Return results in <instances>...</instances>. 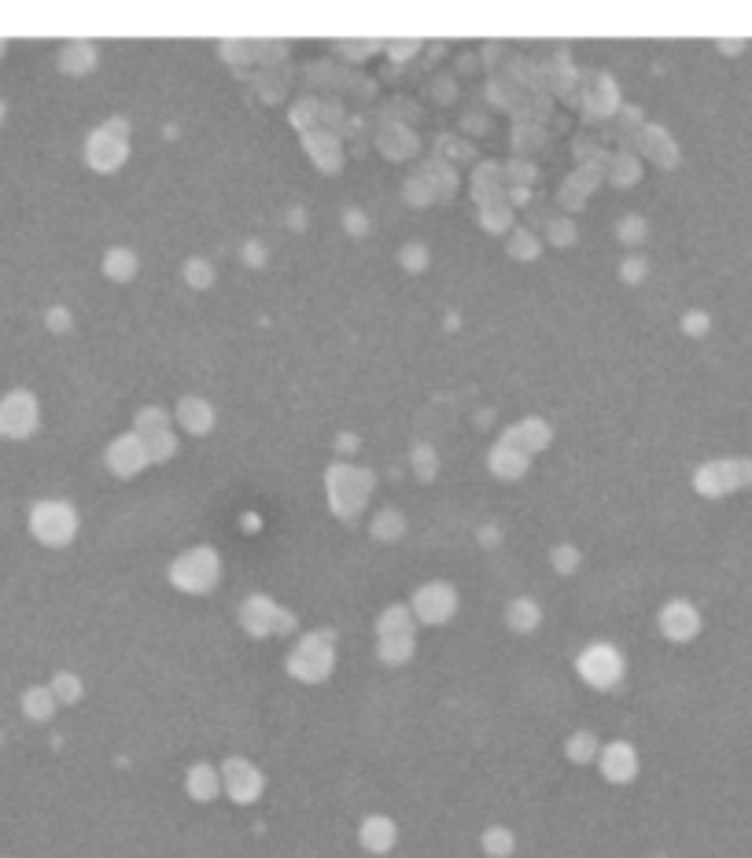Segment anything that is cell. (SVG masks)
<instances>
[{
  "instance_id": "cell-24",
  "label": "cell",
  "mask_w": 752,
  "mask_h": 858,
  "mask_svg": "<svg viewBox=\"0 0 752 858\" xmlns=\"http://www.w3.org/2000/svg\"><path fill=\"white\" fill-rule=\"evenodd\" d=\"M380 638H417V619L410 604H387L377 615V641Z\"/></svg>"
},
{
  "instance_id": "cell-6",
  "label": "cell",
  "mask_w": 752,
  "mask_h": 858,
  "mask_svg": "<svg viewBox=\"0 0 752 858\" xmlns=\"http://www.w3.org/2000/svg\"><path fill=\"white\" fill-rule=\"evenodd\" d=\"M752 487V457H716L693 472V490L709 501L730 498V494Z\"/></svg>"
},
{
  "instance_id": "cell-30",
  "label": "cell",
  "mask_w": 752,
  "mask_h": 858,
  "mask_svg": "<svg viewBox=\"0 0 752 858\" xmlns=\"http://www.w3.org/2000/svg\"><path fill=\"white\" fill-rule=\"evenodd\" d=\"M564 755H569V763H575V767H590V763H598V755H601L598 733L575 730L569 741H564Z\"/></svg>"
},
{
  "instance_id": "cell-50",
  "label": "cell",
  "mask_w": 752,
  "mask_h": 858,
  "mask_svg": "<svg viewBox=\"0 0 752 858\" xmlns=\"http://www.w3.org/2000/svg\"><path fill=\"white\" fill-rule=\"evenodd\" d=\"M4 52H8V41H0V55H4Z\"/></svg>"
},
{
  "instance_id": "cell-28",
  "label": "cell",
  "mask_w": 752,
  "mask_h": 858,
  "mask_svg": "<svg viewBox=\"0 0 752 858\" xmlns=\"http://www.w3.org/2000/svg\"><path fill=\"white\" fill-rule=\"evenodd\" d=\"M18 704H23V715L30 718V722H52V715L60 712V704H55L49 686H30Z\"/></svg>"
},
{
  "instance_id": "cell-47",
  "label": "cell",
  "mask_w": 752,
  "mask_h": 858,
  "mask_svg": "<svg viewBox=\"0 0 752 858\" xmlns=\"http://www.w3.org/2000/svg\"><path fill=\"white\" fill-rule=\"evenodd\" d=\"M343 229H347L350 236H366V232H369V218L358 207H347V210H343Z\"/></svg>"
},
{
  "instance_id": "cell-29",
  "label": "cell",
  "mask_w": 752,
  "mask_h": 858,
  "mask_svg": "<svg viewBox=\"0 0 752 858\" xmlns=\"http://www.w3.org/2000/svg\"><path fill=\"white\" fill-rule=\"evenodd\" d=\"M369 535L377 538V542H384V546H392L398 542V538L406 535V512H398V509H377V516L369 520Z\"/></svg>"
},
{
  "instance_id": "cell-11",
  "label": "cell",
  "mask_w": 752,
  "mask_h": 858,
  "mask_svg": "<svg viewBox=\"0 0 752 858\" xmlns=\"http://www.w3.org/2000/svg\"><path fill=\"white\" fill-rule=\"evenodd\" d=\"M218 770H221V796H229L237 807H251L263 799L266 773L247 755H229V759H221Z\"/></svg>"
},
{
  "instance_id": "cell-42",
  "label": "cell",
  "mask_w": 752,
  "mask_h": 858,
  "mask_svg": "<svg viewBox=\"0 0 752 858\" xmlns=\"http://www.w3.org/2000/svg\"><path fill=\"white\" fill-rule=\"evenodd\" d=\"M398 266H403L406 273H424V269L432 266L429 244H406V247H398Z\"/></svg>"
},
{
  "instance_id": "cell-14",
  "label": "cell",
  "mask_w": 752,
  "mask_h": 858,
  "mask_svg": "<svg viewBox=\"0 0 752 858\" xmlns=\"http://www.w3.org/2000/svg\"><path fill=\"white\" fill-rule=\"evenodd\" d=\"M594 767L601 770V778L609 781V785H630V781L638 778V748L630 741H609L601 744V755Z\"/></svg>"
},
{
  "instance_id": "cell-46",
  "label": "cell",
  "mask_w": 752,
  "mask_h": 858,
  "mask_svg": "<svg viewBox=\"0 0 752 858\" xmlns=\"http://www.w3.org/2000/svg\"><path fill=\"white\" fill-rule=\"evenodd\" d=\"M240 258H244L247 269H263L266 258H269V247L263 244V240H247V244L240 247Z\"/></svg>"
},
{
  "instance_id": "cell-26",
  "label": "cell",
  "mask_w": 752,
  "mask_h": 858,
  "mask_svg": "<svg viewBox=\"0 0 752 858\" xmlns=\"http://www.w3.org/2000/svg\"><path fill=\"white\" fill-rule=\"evenodd\" d=\"M609 181L616 184V189H630V184L642 181V155L630 152V148H620V152L609 158Z\"/></svg>"
},
{
  "instance_id": "cell-41",
  "label": "cell",
  "mask_w": 752,
  "mask_h": 858,
  "mask_svg": "<svg viewBox=\"0 0 752 858\" xmlns=\"http://www.w3.org/2000/svg\"><path fill=\"white\" fill-rule=\"evenodd\" d=\"M579 564H583V553L572 542H561V546L550 549V567L557 575H575L579 572Z\"/></svg>"
},
{
  "instance_id": "cell-31",
  "label": "cell",
  "mask_w": 752,
  "mask_h": 858,
  "mask_svg": "<svg viewBox=\"0 0 752 858\" xmlns=\"http://www.w3.org/2000/svg\"><path fill=\"white\" fill-rule=\"evenodd\" d=\"M403 200L410 203V207H429V203L439 200V192H435V181H432L429 166H421V170H413L410 177H406Z\"/></svg>"
},
{
  "instance_id": "cell-22",
  "label": "cell",
  "mask_w": 752,
  "mask_h": 858,
  "mask_svg": "<svg viewBox=\"0 0 752 858\" xmlns=\"http://www.w3.org/2000/svg\"><path fill=\"white\" fill-rule=\"evenodd\" d=\"M598 181H601V170L598 166H579L572 177H564V184H561V207L564 210H579V207H587V200H590V192L598 189Z\"/></svg>"
},
{
  "instance_id": "cell-20",
  "label": "cell",
  "mask_w": 752,
  "mask_h": 858,
  "mask_svg": "<svg viewBox=\"0 0 752 858\" xmlns=\"http://www.w3.org/2000/svg\"><path fill=\"white\" fill-rule=\"evenodd\" d=\"M97 63H100V49L92 41H67L55 52V67L67 74V78H86V74L97 71Z\"/></svg>"
},
{
  "instance_id": "cell-32",
  "label": "cell",
  "mask_w": 752,
  "mask_h": 858,
  "mask_svg": "<svg viewBox=\"0 0 752 858\" xmlns=\"http://www.w3.org/2000/svg\"><path fill=\"white\" fill-rule=\"evenodd\" d=\"M181 281L184 287H192V292H211L218 281V269L211 258L192 255V258H184V266H181Z\"/></svg>"
},
{
  "instance_id": "cell-23",
  "label": "cell",
  "mask_w": 752,
  "mask_h": 858,
  "mask_svg": "<svg viewBox=\"0 0 752 858\" xmlns=\"http://www.w3.org/2000/svg\"><path fill=\"white\" fill-rule=\"evenodd\" d=\"M100 269H104L111 284H129L141 273V258H137L133 247H107L104 258H100Z\"/></svg>"
},
{
  "instance_id": "cell-17",
  "label": "cell",
  "mask_w": 752,
  "mask_h": 858,
  "mask_svg": "<svg viewBox=\"0 0 752 858\" xmlns=\"http://www.w3.org/2000/svg\"><path fill=\"white\" fill-rule=\"evenodd\" d=\"M358 844H361V851H369V855L395 851V844H398L395 818H387V815H366V818H361V825H358Z\"/></svg>"
},
{
  "instance_id": "cell-19",
  "label": "cell",
  "mask_w": 752,
  "mask_h": 858,
  "mask_svg": "<svg viewBox=\"0 0 752 858\" xmlns=\"http://www.w3.org/2000/svg\"><path fill=\"white\" fill-rule=\"evenodd\" d=\"M638 152H642L649 163L661 166V170H675V166H679V148H675L672 133H667L664 126L638 129Z\"/></svg>"
},
{
  "instance_id": "cell-38",
  "label": "cell",
  "mask_w": 752,
  "mask_h": 858,
  "mask_svg": "<svg viewBox=\"0 0 752 858\" xmlns=\"http://www.w3.org/2000/svg\"><path fill=\"white\" fill-rule=\"evenodd\" d=\"M612 232H616V240L624 247H642L646 236H649V221L642 218V214H624V218L612 226Z\"/></svg>"
},
{
  "instance_id": "cell-9",
  "label": "cell",
  "mask_w": 752,
  "mask_h": 858,
  "mask_svg": "<svg viewBox=\"0 0 752 858\" xmlns=\"http://www.w3.org/2000/svg\"><path fill=\"white\" fill-rule=\"evenodd\" d=\"M458 609H461V593H458V586L447 582V578L421 582L410 597V612H413L417 627H447L454 615H458Z\"/></svg>"
},
{
  "instance_id": "cell-35",
  "label": "cell",
  "mask_w": 752,
  "mask_h": 858,
  "mask_svg": "<svg viewBox=\"0 0 752 858\" xmlns=\"http://www.w3.org/2000/svg\"><path fill=\"white\" fill-rule=\"evenodd\" d=\"M480 847H484L487 858H509L517 851V833L509 825H487L484 836H480Z\"/></svg>"
},
{
  "instance_id": "cell-36",
  "label": "cell",
  "mask_w": 752,
  "mask_h": 858,
  "mask_svg": "<svg viewBox=\"0 0 752 858\" xmlns=\"http://www.w3.org/2000/svg\"><path fill=\"white\" fill-rule=\"evenodd\" d=\"M49 689H52V696H55V704H60V707H71V704H78L81 696H86V686H81V678L74 675V670H55Z\"/></svg>"
},
{
  "instance_id": "cell-3",
  "label": "cell",
  "mask_w": 752,
  "mask_h": 858,
  "mask_svg": "<svg viewBox=\"0 0 752 858\" xmlns=\"http://www.w3.org/2000/svg\"><path fill=\"white\" fill-rule=\"evenodd\" d=\"M284 670L303 686H321L336 670V633L332 630H310L292 645L284 659Z\"/></svg>"
},
{
  "instance_id": "cell-25",
  "label": "cell",
  "mask_w": 752,
  "mask_h": 858,
  "mask_svg": "<svg viewBox=\"0 0 752 858\" xmlns=\"http://www.w3.org/2000/svg\"><path fill=\"white\" fill-rule=\"evenodd\" d=\"M506 627L513 633H535L543 627V604L535 597H513L506 604Z\"/></svg>"
},
{
  "instance_id": "cell-45",
  "label": "cell",
  "mask_w": 752,
  "mask_h": 858,
  "mask_svg": "<svg viewBox=\"0 0 752 858\" xmlns=\"http://www.w3.org/2000/svg\"><path fill=\"white\" fill-rule=\"evenodd\" d=\"M679 324H683V332L690 335V340H701V335L712 332V317L704 310H686Z\"/></svg>"
},
{
  "instance_id": "cell-5",
  "label": "cell",
  "mask_w": 752,
  "mask_h": 858,
  "mask_svg": "<svg viewBox=\"0 0 752 858\" xmlns=\"http://www.w3.org/2000/svg\"><path fill=\"white\" fill-rule=\"evenodd\" d=\"M81 158L92 174H118L129 163V123L126 118H107L100 123L81 144Z\"/></svg>"
},
{
  "instance_id": "cell-34",
  "label": "cell",
  "mask_w": 752,
  "mask_h": 858,
  "mask_svg": "<svg viewBox=\"0 0 752 858\" xmlns=\"http://www.w3.org/2000/svg\"><path fill=\"white\" fill-rule=\"evenodd\" d=\"M417 652V638H380L377 641V659L387 667H403L410 664Z\"/></svg>"
},
{
  "instance_id": "cell-10",
  "label": "cell",
  "mask_w": 752,
  "mask_h": 858,
  "mask_svg": "<svg viewBox=\"0 0 752 858\" xmlns=\"http://www.w3.org/2000/svg\"><path fill=\"white\" fill-rule=\"evenodd\" d=\"M37 424H41V402H37L34 390L15 387L0 395V438L23 443L37 432Z\"/></svg>"
},
{
  "instance_id": "cell-15",
  "label": "cell",
  "mask_w": 752,
  "mask_h": 858,
  "mask_svg": "<svg viewBox=\"0 0 752 858\" xmlns=\"http://www.w3.org/2000/svg\"><path fill=\"white\" fill-rule=\"evenodd\" d=\"M215 424H218V413L203 395H181L178 406H174V427H181L184 435L203 438L215 432Z\"/></svg>"
},
{
  "instance_id": "cell-1",
  "label": "cell",
  "mask_w": 752,
  "mask_h": 858,
  "mask_svg": "<svg viewBox=\"0 0 752 858\" xmlns=\"http://www.w3.org/2000/svg\"><path fill=\"white\" fill-rule=\"evenodd\" d=\"M373 490H377L373 469H361V464H350V461H332L329 469H324V501H329V512L340 524L355 527L361 520V512L369 509Z\"/></svg>"
},
{
  "instance_id": "cell-40",
  "label": "cell",
  "mask_w": 752,
  "mask_h": 858,
  "mask_svg": "<svg viewBox=\"0 0 752 858\" xmlns=\"http://www.w3.org/2000/svg\"><path fill=\"white\" fill-rule=\"evenodd\" d=\"M144 450H148V457H152V464H166L170 457H178V435L174 432L144 435Z\"/></svg>"
},
{
  "instance_id": "cell-48",
  "label": "cell",
  "mask_w": 752,
  "mask_h": 858,
  "mask_svg": "<svg viewBox=\"0 0 752 858\" xmlns=\"http://www.w3.org/2000/svg\"><path fill=\"white\" fill-rule=\"evenodd\" d=\"M44 324H49L52 332H67L71 324H74L71 321V310H67V306H52V310L44 313Z\"/></svg>"
},
{
  "instance_id": "cell-33",
  "label": "cell",
  "mask_w": 752,
  "mask_h": 858,
  "mask_svg": "<svg viewBox=\"0 0 752 858\" xmlns=\"http://www.w3.org/2000/svg\"><path fill=\"white\" fill-rule=\"evenodd\" d=\"M133 432L137 435H160V432H174V413L166 406H141L133 417Z\"/></svg>"
},
{
  "instance_id": "cell-2",
  "label": "cell",
  "mask_w": 752,
  "mask_h": 858,
  "mask_svg": "<svg viewBox=\"0 0 752 858\" xmlns=\"http://www.w3.org/2000/svg\"><path fill=\"white\" fill-rule=\"evenodd\" d=\"M166 578L178 593L189 597H207L218 590L221 582V556L215 546H189L166 567Z\"/></svg>"
},
{
  "instance_id": "cell-16",
  "label": "cell",
  "mask_w": 752,
  "mask_h": 858,
  "mask_svg": "<svg viewBox=\"0 0 752 858\" xmlns=\"http://www.w3.org/2000/svg\"><path fill=\"white\" fill-rule=\"evenodd\" d=\"M501 438H506V443H513L517 450H524L527 457H535V453H543L546 446L553 443V427H550L546 417H524V421H517L513 427H506Z\"/></svg>"
},
{
  "instance_id": "cell-13",
  "label": "cell",
  "mask_w": 752,
  "mask_h": 858,
  "mask_svg": "<svg viewBox=\"0 0 752 858\" xmlns=\"http://www.w3.org/2000/svg\"><path fill=\"white\" fill-rule=\"evenodd\" d=\"M104 464H107L111 475H118V479H133V475H141L148 464H152V457H148L141 435H137V432H123V435H115L107 443Z\"/></svg>"
},
{
  "instance_id": "cell-49",
  "label": "cell",
  "mask_w": 752,
  "mask_h": 858,
  "mask_svg": "<svg viewBox=\"0 0 752 858\" xmlns=\"http://www.w3.org/2000/svg\"><path fill=\"white\" fill-rule=\"evenodd\" d=\"M4 118H8V107H4V100H0V126H4Z\"/></svg>"
},
{
  "instance_id": "cell-18",
  "label": "cell",
  "mask_w": 752,
  "mask_h": 858,
  "mask_svg": "<svg viewBox=\"0 0 752 858\" xmlns=\"http://www.w3.org/2000/svg\"><path fill=\"white\" fill-rule=\"evenodd\" d=\"M487 469H490L495 479L517 483V479H524L527 469H532V457H527L524 450H517L513 443H506V438H498V443L490 446V453H487Z\"/></svg>"
},
{
  "instance_id": "cell-21",
  "label": "cell",
  "mask_w": 752,
  "mask_h": 858,
  "mask_svg": "<svg viewBox=\"0 0 752 858\" xmlns=\"http://www.w3.org/2000/svg\"><path fill=\"white\" fill-rule=\"evenodd\" d=\"M184 792H189V799H196V804H215L221 796V770L215 763H192L189 773H184Z\"/></svg>"
},
{
  "instance_id": "cell-4",
  "label": "cell",
  "mask_w": 752,
  "mask_h": 858,
  "mask_svg": "<svg viewBox=\"0 0 752 858\" xmlns=\"http://www.w3.org/2000/svg\"><path fill=\"white\" fill-rule=\"evenodd\" d=\"M26 527H30L34 542L44 549H67L74 538H78L81 516L71 501L63 498H41L30 505V516H26Z\"/></svg>"
},
{
  "instance_id": "cell-37",
  "label": "cell",
  "mask_w": 752,
  "mask_h": 858,
  "mask_svg": "<svg viewBox=\"0 0 752 858\" xmlns=\"http://www.w3.org/2000/svg\"><path fill=\"white\" fill-rule=\"evenodd\" d=\"M480 226H484V232H506L509 236V229H513V203H506V200H498V203H487V207H480Z\"/></svg>"
},
{
  "instance_id": "cell-39",
  "label": "cell",
  "mask_w": 752,
  "mask_h": 858,
  "mask_svg": "<svg viewBox=\"0 0 752 858\" xmlns=\"http://www.w3.org/2000/svg\"><path fill=\"white\" fill-rule=\"evenodd\" d=\"M410 469H413V475L421 483H432L435 475H439V453L432 450V446H413V453H410Z\"/></svg>"
},
{
  "instance_id": "cell-44",
  "label": "cell",
  "mask_w": 752,
  "mask_h": 858,
  "mask_svg": "<svg viewBox=\"0 0 752 858\" xmlns=\"http://www.w3.org/2000/svg\"><path fill=\"white\" fill-rule=\"evenodd\" d=\"M546 240H550L553 247H572L575 240H579V232H575L572 218H553L550 226H546Z\"/></svg>"
},
{
  "instance_id": "cell-27",
  "label": "cell",
  "mask_w": 752,
  "mask_h": 858,
  "mask_svg": "<svg viewBox=\"0 0 752 858\" xmlns=\"http://www.w3.org/2000/svg\"><path fill=\"white\" fill-rule=\"evenodd\" d=\"M506 255L513 258V262H538V255H543V236H535V232L524 226H513L506 236Z\"/></svg>"
},
{
  "instance_id": "cell-8",
  "label": "cell",
  "mask_w": 752,
  "mask_h": 858,
  "mask_svg": "<svg viewBox=\"0 0 752 858\" xmlns=\"http://www.w3.org/2000/svg\"><path fill=\"white\" fill-rule=\"evenodd\" d=\"M237 619H240V630H244L247 638H255V641L284 638V633L295 630V615L288 609H281V604H277L273 597H266V593L244 597Z\"/></svg>"
},
{
  "instance_id": "cell-7",
  "label": "cell",
  "mask_w": 752,
  "mask_h": 858,
  "mask_svg": "<svg viewBox=\"0 0 752 858\" xmlns=\"http://www.w3.org/2000/svg\"><path fill=\"white\" fill-rule=\"evenodd\" d=\"M575 675H579L590 689H598V693H609V689H616L624 682L627 659L612 641H590V645L575 656Z\"/></svg>"
},
{
  "instance_id": "cell-12",
  "label": "cell",
  "mask_w": 752,
  "mask_h": 858,
  "mask_svg": "<svg viewBox=\"0 0 752 858\" xmlns=\"http://www.w3.org/2000/svg\"><path fill=\"white\" fill-rule=\"evenodd\" d=\"M657 630H661L664 641H672V645H686V641H693L701 633L698 604L686 601V597H675V601L661 604V612H657Z\"/></svg>"
},
{
  "instance_id": "cell-43",
  "label": "cell",
  "mask_w": 752,
  "mask_h": 858,
  "mask_svg": "<svg viewBox=\"0 0 752 858\" xmlns=\"http://www.w3.org/2000/svg\"><path fill=\"white\" fill-rule=\"evenodd\" d=\"M649 277V262L642 255H635V251H630V255H624L620 258V281L624 284H630V287H638Z\"/></svg>"
}]
</instances>
